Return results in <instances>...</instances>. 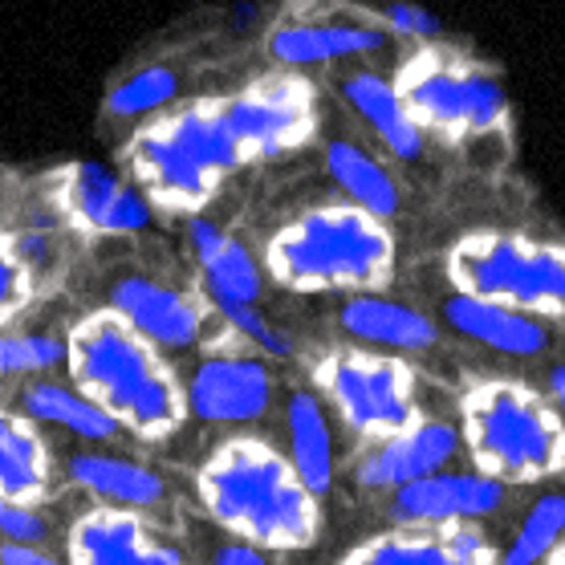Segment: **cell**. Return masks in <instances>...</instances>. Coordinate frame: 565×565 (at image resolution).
Returning a JSON list of instances; mask_svg holds the SVG:
<instances>
[{
  "instance_id": "4fadbf2b",
  "label": "cell",
  "mask_w": 565,
  "mask_h": 565,
  "mask_svg": "<svg viewBox=\"0 0 565 565\" xmlns=\"http://www.w3.org/2000/svg\"><path fill=\"white\" fill-rule=\"evenodd\" d=\"M509 504V484L480 468H439L391 492L386 513L395 525H448L489 521Z\"/></svg>"
},
{
  "instance_id": "cb8c5ba5",
  "label": "cell",
  "mask_w": 565,
  "mask_h": 565,
  "mask_svg": "<svg viewBox=\"0 0 565 565\" xmlns=\"http://www.w3.org/2000/svg\"><path fill=\"white\" fill-rule=\"evenodd\" d=\"M326 171L347 200L362 204L374 216L395 220L403 212V183L371 147L354 139H330L326 142Z\"/></svg>"
},
{
  "instance_id": "d590c367",
  "label": "cell",
  "mask_w": 565,
  "mask_h": 565,
  "mask_svg": "<svg viewBox=\"0 0 565 565\" xmlns=\"http://www.w3.org/2000/svg\"><path fill=\"white\" fill-rule=\"evenodd\" d=\"M550 562H553V565H565V541H562V545H557V550H553Z\"/></svg>"
},
{
  "instance_id": "ffe728a7",
  "label": "cell",
  "mask_w": 565,
  "mask_h": 565,
  "mask_svg": "<svg viewBox=\"0 0 565 565\" xmlns=\"http://www.w3.org/2000/svg\"><path fill=\"white\" fill-rule=\"evenodd\" d=\"M188 241H192V253L200 260V269H204L207 294L216 297V301L257 306L260 297H265V277L269 273L260 269V260L248 253L241 236H232V232H224L207 216L192 212L188 216Z\"/></svg>"
},
{
  "instance_id": "7c38bea8",
  "label": "cell",
  "mask_w": 565,
  "mask_h": 565,
  "mask_svg": "<svg viewBox=\"0 0 565 565\" xmlns=\"http://www.w3.org/2000/svg\"><path fill=\"white\" fill-rule=\"evenodd\" d=\"M183 398L188 412L207 424H257L277 403V374L260 359L220 350L188 371Z\"/></svg>"
},
{
  "instance_id": "d6a6232c",
  "label": "cell",
  "mask_w": 565,
  "mask_h": 565,
  "mask_svg": "<svg viewBox=\"0 0 565 565\" xmlns=\"http://www.w3.org/2000/svg\"><path fill=\"white\" fill-rule=\"evenodd\" d=\"M212 562H220V565H265V562H273V553L265 550V545L257 550V541L236 537V533H232V541H224V545L212 550Z\"/></svg>"
},
{
  "instance_id": "7a4b0ae2",
  "label": "cell",
  "mask_w": 565,
  "mask_h": 565,
  "mask_svg": "<svg viewBox=\"0 0 565 565\" xmlns=\"http://www.w3.org/2000/svg\"><path fill=\"white\" fill-rule=\"evenodd\" d=\"M65 366L74 383L98 398L130 436L168 439L188 415L183 383L163 359V347L139 334L115 309L86 313L65 334Z\"/></svg>"
},
{
  "instance_id": "7402d4cb",
  "label": "cell",
  "mask_w": 565,
  "mask_h": 565,
  "mask_svg": "<svg viewBox=\"0 0 565 565\" xmlns=\"http://www.w3.org/2000/svg\"><path fill=\"white\" fill-rule=\"evenodd\" d=\"M21 412L33 424H53L70 431V436L90 439V444H122V439H130L127 427L118 424L98 398H90L77 383L65 386L57 379H50V374L25 379V386H21Z\"/></svg>"
},
{
  "instance_id": "2e32d148",
  "label": "cell",
  "mask_w": 565,
  "mask_h": 565,
  "mask_svg": "<svg viewBox=\"0 0 565 565\" xmlns=\"http://www.w3.org/2000/svg\"><path fill=\"white\" fill-rule=\"evenodd\" d=\"M106 306L163 350H192L195 342H204V306L168 281H154L142 273H122L110 281Z\"/></svg>"
},
{
  "instance_id": "4dcf8cb0",
  "label": "cell",
  "mask_w": 565,
  "mask_h": 565,
  "mask_svg": "<svg viewBox=\"0 0 565 565\" xmlns=\"http://www.w3.org/2000/svg\"><path fill=\"white\" fill-rule=\"evenodd\" d=\"M0 537L45 545L50 541V521H45V513L33 501H17V497L0 492Z\"/></svg>"
},
{
  "instance_id": "d4e9b609",
  "label": "cell",
  "mask_w": 565,
  "mask_h": 565,
  "mask_svg": "<svg viewBox=\"0 0 565 565\" xmlns=\"http://www.w3.org/2000/svg\"><path fill=\"white\" fill-rule=\"evenodd\" d=\"M53 484V463L45 439L29 415H13L0 407V492L17 501L38 504Z\"/></svg>"
},
{
  "instance_id": "6da1fadb",
  "label": "cell",
  "mask_w": 565,
  "mask_h": 565,
  "mask_svg": "<svg viewBox=\"0 0 565 565\" xmlns=\"http://www.w3.org/2000/svg\"><path fill=\"white\" fill-rule=\"evenodd\" d=\"M195 497L216 525L269 550H309L321 533L318 492L265 439L216 444L195 468Z\"/></svg>"
},
{
  "instance_id": "30bf717a",
  "label": "cell",
  "mask_w": 565,
  "mask_h": 565,
  "mask_svg": "<svg viewBox=\"0 0 565 565\" xmlns=\"http://www.w3.org/2000/svg\"><path fill=\"white\" fill-rule=\"evenodd\" d=\"M403 41L374 25L371 17L354 13L350 4L334 0L309 9V13H289L269 29L265 50L285 70H306V65H330L347 62V57H374V53H391Z\"/></svg>"
},
{
  "instance_id": "f1b7e54d",
  "label": "cell",
  "mask_w": 565,
  "mask_h": 565,
  "mask_svg": "<svg viewBox=\"0 0 565 565\" xmlns=\"http://www.w3.org/2000/svg\"><path fill=\"white\" fill-rule=\"evenodd\" d=\"M65 366V338L50 330H0V379H33Z\"/></svg>"
},
{
  "instance_id": "83f0119b",
  "label": "cell",
  "mask_w": 565,
  "mask_h": 565,
  "mask_svg": "<svg viewBox=\"0 0 565 565\" xmlns=\"http://www.w3.org/2000/svg\"><path fill=\"white\" fill-rule=\"evenodd\" d=\"M350 565H456L444 525H398L347 553Z\"/></svg>"
},
{
  "instance_id": "ba28073f",
  "label": "cell",
  "mask_w": 565,
  "mask_h": 565,
  "mask_svg": "<svg viewBox=\"0 0 565 565\" xmlns=\"http://www.w3.org/2000/svg\"><path fill=\"white\" fill-rule=\"evenodd\" d=\"M318 395L334 415L362 439H383L391 431L424 419L419 407V374L403 359L371 347L330 350L313 366Z\"/></svg>"
},
{
  "instance_id": "1f68e13d",
  "label": "cell",
  "mask_w": 565,
  "mask_h": 565,
  "mask_svg": "<svg viewBox=\"0 0 565 565\" xmlns=\"http://www.w3.org/2000/svg\"><path fill=\"white\" fill-rule=\"evenodd\" d=\"M29 285H33V273L21 257H17L9 245H0V321L13 318L17 309L25 306Z\"/></svg>"
},
{
  "instance_id": "836d02e7",
  "label": "cell",
  "mask_w": 565,
  "mask_h": 565,
  "mask_svg": "<svg viewBox=\"0 0 565 565\" xmlns=\"http://www.w3.org/2000/svg\"><path fill=\"white\" fill-rule=\"evenodd\" d=\"M0 562L4 565H50L53 553H45L33 541H13V537H0Z\"/></svg>"
},
{
  "instance_id": "ac0fdd59",
  "label": "cell",
  "mask_w": 565,
  "mask_h": 565,
  "mask_svg": "<svg viewBox=\"0 0 565 565\" xmlns=\"http://www.w3.org/2000/svg\"><path fill=\"white\" fill-rule=\"evenodd\" d=\"M65 216L103 236H130L151 224L154 204L139 183H122L98 163H74L57 175Z\"/></svg>"
},
{
  "instance_id": "5bb4252c",
  "label": "cell",
  "mask_w": 565,
  "mask_h": 565,
  "mask_svg": "<svg viewBox=\"0 0 565 565\" xmlns=\"http://www.w3.org/2000/svg\"><path fill=\"white\" fill-rule=\"evenodd\" d=\"M65 553L77 565H175L183 550L159 533L151 513L127 504H98L70 525Z\"/></svg>"
},
{
  "instance_id": "e0dca14e",
  "label": "cell",
  "mask_w": 565,
  "mask_h": 565,
  "mask_svg": "<svg viewBox=\"0 0 565 565\" xmlns=\"http://www.w3.org/2000/svg\"><path fill=\"white\" fill-rule=\"evenodd\" d=\"M338 326L354 347L386 350V354H431L444 347L439 318H427L424 309L395 301L379 289L342 294L338 301Z\"/></svg>"
},
{
  "instance_id": "603a6c76",
  "label": "cell",
  "mask_w": 565,
  "mask_h": 565,
  "mask_svg": "<svg viewBox=\"0 0 565 565\" xmlns=\"http://www.w3.org/2000/svg\"><path fill=\"white\" fill-rule=\"evenodd\" d=\"M285 444H289L285 456L294 460L301 480L318 497L334 484V431H330V415H326V403H321L318 391L294 386L285 395Z\"/></svg>"
},
{
  "instance_id": "e575fe53",
  "label": "cell",
  "mask_w": 565,
  "mask_h": 565,
  "mask_svg": "<svg viewBox=\"0 0 565 565\" xmlns=\"http://www.w3.org/2000/svg\"><path fill=\"white\" fill-rule=\"evenodd\" d=\"M550 395L557 398V407L565 415V362H553L550 366Z\"/></svg>"
},
{
  "instance_id": "9c48e42d",
  "label": "cell",
  "mask_w": 565,
  "mask_h": 565,
  "mask_svg": "<svg viewBox=\"0 0 565 565\" xmlns=\"http://www.w3.org/2000/svg\"><path fill=\"white\" fill-rule=\"evenodd\" d=\"M228 127L241 142L248 163L257 159H277V154L294 151L313 135L318 127V110H313V94L301 77L273 74L253 82L248 90L220 98Z\"/></svg>"
},
{
  "instance_id": "8fae6325",
  "label": "cell",
  "mask_w": 565,
  "mask_h": 565,
  "mask_svg": "<svg viewBox=\"0 0 565 565\" xmlns=\"http://www.w3.org/2000/svg\"><path fill=\"white\" fill-rule=\"evenodd\" d=\"M436 318L456 338L472 342V347L497 350L504 359L537 362L557 347V330L550 318L497 301V297L472 294V289H456V285L439 297Z\"/></svg>"
},
{
  "instance_id": "277c9868",
  "label": "cell",
  "mask_w": 565,
  "mask_h": 565,
  "mask_svg": "<svg viewBox=\"0 0 565 565\" xmlns=\"http://www.w3.org/2000/svg\"><path fill=\"white\" fill-rule=\"evenodd\" d=\"M122 163L154 207L192 216L248 159L232 135L224 103L207 98L183 110L154 115V122H142L127 142Z\"/></svg>"
},
{
  "instance_id": "f546056e",
  "label": "cell",
  "mask_w": 565,
  "mask_h": 565,
  "mask_svg": "<svg viewBox=\"0 0 565 565\" xmlns=\"http://www.w3.org/2000/svg\"><path fill=\"white\" fill-rule=\"evenodd\" d=\"M342 4H350L362 17H371L374 25H383L398 41H412V45L444 41V25L427 9L412 4V0H342Z\"/></svg>"
},
{
  "instance_id": "3957f363",
  "label": "cell",
  "mask_w": 565,
  "mask_h": 565,
  "mask_svg": "<svg viewBox=\"0 0 565 565\" xmlns=\"http://www.w3.org/2000/svg\"><path fill=\"white\" fill-rule=\"evenodd\" d=\"M395 232L362 204H326L281 224L265 245V273L294 294L386 289L395 277Z\"/></svg>"
},
{
  "instance_id": "9a60e30c",
  "label": "cell",
  "mask_w": 565,
  "mask_h": 565,
  "mask_svg": "<svg viewBox=\"0 0 565 565\" xmlns=\"http://www.w3.org/2000/svg\"><path fill=\"white\" fill-rule=\"evenodd\" d=\"M460 427L448 424V419H436V415H424L403 431L371 439V448L362 451V460L354 463V480L366 492H395L419 480V476L451 468L460 460Z\"/></svg>"
},
{
  "instance_id": "5b68a950",
  "label": "cell",
  "mask_w": 565,
  "mask_h": 565,
  "mask_svg": "<svg viewBox=\"0 0 565 565\" xmlns=\"http://www.w3.org/2000/svg\"><path fill=\"white\" fill-rule=\"evenodd\" d=\"M460 436L472 468L513 484H550L565 472V415L521 379H476L460 395Z\"/></svg>"
},
{
  "instance_id": "484cf974",
  "label": "cell",
  "mask_w": 565,
  "mask_h": 565,
  "mask_svg": "<svg viewBox=\"0 0 565 565\" xmlns=\"http://www.w3.org/2000/svg\"><path fill=\"white\" fill-rule=\"evenodd\" d=\"M183 86L188 77L175 62H147L122 74L106 90L103 115L106 122H142L151 115H163L175 98H183Z\"/></svg>"
},
{
  "instance_id": "8992f818",
  "label": "cell",
  "mask_w": 565,
  "mask_h": 565,
  "mask_svg": "<svg viewBox=\"0 0 565 565\" xmlns=\"http://www.w3.org/2000/svg\"><path fill=\"white\" fill-rule=\"evenodd\" d=\"M395 82L419 127L451 147L509 139L513 130V106L501 77L480 57H468L444 41L415 45L398 65Z\"/></svg>"
},
{
  "instance_id": "52a82bcc",
  "label": "cell",
  "mask_w": 565,
  "mask_h": 565,
  "mask_svg": "<svg viewBox=\"0 0 565 565\" xmlns=\"http://www.w3.org/2000/svg\"><path fill=\"white\" fill-rule=\"evenodd\" d=\"M448 281L456 289L497 297L516 309L565 321V245L529 232L480 228L448 248Z\"/></svg>"
},
{
  "instance_id": "4316f807",
  "label": "cell",
  "mask_w": 565,
  "mask_h": 565,
  "mask_svg": "<svg viewBox=\"0 0 565 565\" xmlns=\"http://www.w3.org/2000/svg\"><path fill=\"white\" fill-rule=\"evenodd\" d=\"M565 541V484H550L529 501L521 525L513 529L509 545L501 550V562L533 565L550 562L553 550Z\"/></svg>"
},
{
  "instance_id": "d6986e66",
  "label": "cell",
  "mask_w": 565,
  "mask_h": 565,
  "mask_svg": "<svg viewBox=\"0 0 565 565\" xmlns=\"http://www.w3.org/2000/svg\"><path fill=\"white\" fill-rule=\"evenodd\" d=\"M334 86H338V98L350 106V115L371 127V135L383 142V151L395 163H424L431 135L412 115V106H407V98L398 90V82H391L386 74L362 65V70H347Z\"/></svg>"
},
{
  "instance_id": "44dd1931",
  "label": "cell",
  "mask_w": 565,
  "mask_h": 565,
  "mask_svg": "<svg viewBox=\"0 0 565 565\" xmlns=\"http://www.w3.org/2000/svg\"><path fill=\"white\" fill-rule=\"evenodd\" d=\"M65 472L77 489H86L90 497L106 504H127V509H142L154 513L168 504V480L147 468L142 460L118 456V451H98V448H77L65 456Z\"/></svg>"
}]
</instances>
